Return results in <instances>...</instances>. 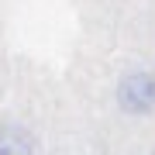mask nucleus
<instances>
[{"label":"nucleus","mask_w":155,"mask_h":155,"mask_svg":"<svg viewBox=\"0 0 155 155\" xmlns=\"http://www.w3.org/2000/svg\"><path fill=\"white\" fill-rule=\"evenodd\" d=\"M117 104L131 117H148L155 110V76L145 69H131L117 83Z\"/></svg>","instance_id":"f257e3e1"},{"label":"nucleus","mask_w":155,"mask_h":155,"mask_svg":"<svg viewBox=\"0 0 155 155\" xmlns=\"http://www.w3.org/2000/svg\"><path fill=\"white\" fill-rule=\"evenodd\" d=\"M0 155H38V138L24 124H0Z\"/></svg>","instance_id":"f03ea898"}]
</instances>
